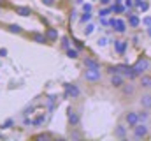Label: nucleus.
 I'll return each mask as SVG.
<instances>
[{"label": "nucleus", "instance_id": "nucleus-1", "mask_svg": "<svg viewBox=\"0 0 151 141\" xmlns=\"http://www.w3.org/2000/svg\"><path fill=\"white\" fill-rule=\"evenodd\" d=\"M132 132H134V140H144L150 134V127L146 125V122H139L137 125L132 127Z\"/></svg>", "mask_w": 151, "mask_h": 141}, {"label": "nucleus", "instance_id": "nucleus-2", "mask_svg": "<svg viewBox=\"0 0 151 141\" xmlns=\"http://www.w3.org/2000/svg\"><path fill=\"white\" fill-rule=\"evenodd\" d=\"M83 76H84L86 81H90V83H97V81H100L102 72H100V67H86V70H84Z\"/></svg>", "mask_w": 151, "mask_h": 141}, {"label": "nucleus", "instance_id": "nucleus-3", "mask_svg": "<svg viewBox=\"0 0 151 141\" xmlns=\"http://www.w3.org/2000/svg\"><path fill=\"white\" fill-rule=\"evenodd\" d=\"M132 69L135 70L137 74H142L144 70L150 69V60H148L146 57H141V58H139V60H137V62H135V64L132 65Z\"/></svg>", "mask_w": 151, "mask_h": 141}, {"label": "nucleus", "instance_id": "nucleus-4", "mask_svg": "<svg viewBox=\"0 0 151 141\" xmlns=\"http://www.w3.org/2000/svg\"><path fill=\"white\" fill-rule=\"evenodd\" d=\"M109 83H111L113 88H121V86L125 85V74H121V72H114V74H111Z\"/></svg>", "mask_w": 151, "mask_h": 141}, {"label": "nucleus", "instance_id": "nucleus-5", "mask_svg": "<svg viewBox=\"0 0 151 141\" xmlns=\"http://www.w3.org/2000/svg\"><path fill=\"white\" fill-rule=\"evenodd\" d=\"M125 124L132 129L134 125H137L139 124V115H137V111H128L127 115H125Z\"/></svg>", "mask_w": 151, "mask_h": 141}, {"label": "nucleus", "instance_id": "nucleus-6", "mask_svg": "<svg viewBox=\"0 0 151 141\" xmlns=\"http://www.w3.org/2000/svg\"><path fill=\"white\" fill-rule=\"evenodd\" d=\"M113 134H114V138H118V140H125V138H127V127H125L123 124H118V125L114 127Z\"/></svg>", "mask_w": 151, "mask_h": 141}, {"label": "nucleus", "instance_id": "nucleus-7", "mask_svg": "<svg viewBox=\"0 0 151 141\" xmlns=\"http://www.w3.org/2000/svg\"><path fill=\"white\" fill-rule=\"evenodd\" d=\"M139 104H141V108H144V109H148V111H150V109H151V94H150V92H146V94H142V95H141Z\"/></svg>", "mask_w": 151, "mask_h": 141}, {"label": "nucleus", "instance_id": "nucleus-8", "mask_svg": "<svg viewBox=\"0 0 151 141\" xmlns=\"http://www.w3.org/2000/svg\"><path fill=\"white\" fill-rule=\"evenodd\" d=\"M67 118H69V124H70L72 127H76V125L79 124V115L76 113V109H72V108L67 109Z\"/></svg>", "mask_w": 151, "mask_h": 141}, {"label": "nucleus", "instance_id": "nucleus-9", "mask_svg": "<svg viewBox=\"0 0 151 141\" xmlns=\"http://www.w3.org/2000/svg\"><path fill=\"white\" fill-rule=\"evenodd\" d=\"M46 39H47V42H55V41H58V30L56 28H53V27H49V28H46Z\"/></svg>", "mask_w": 151, "mask_h": 141}, {"label": "nucleus", "instance_id": "nucleus-10", "mask_svg": "<svg viewBox=\"0 0 151 141\" xmlns=\"http://www.w3.org/2000/svg\"><path fill=\"white\" fill-rule=\"evenodd\" d=\"M111 25L114 27V32H118V34H123L125 28H127V25H125L123 20H111Z\"/></svg>", "mask_w": 151, "mask_h": 141}, {"label": "nucleus", "instance_id": "nucleus-11", "mask_svg": "<svg viewBox=\"0 0 151 141\" xmlns=\"http://www.w3.org/2000/svg\"><path fill=\"white\" fill-rule=\"evenodd\" d=\"M139 85H141L142 88L150 90L151 88V76L150 74H141V78H139Z\"/></svg>", "mask_w": 151, "mask_h": 141}, {"label": "nucleus", "instance_id": "nucleus-12", "mask_svg": "<svg viewBox=\"0 0 151 141\" xmlns=\"http://www.w3.org/2000/svg\"><path fill=\"white\" fill-rule=\"evenodd\" d=\"M127 44H128L127 41L116 39V41H114V49H116V51H118L119 55H123V53H125V49H127Z\"/></svg>", "mask_w": 151, "mask_h": 141}, {"label": "nucleus", "instance_id": "nucleus-13", "mask_svg": "<svg viewBox=\"0 0 151 141\" xmlns=\"http://www.w3.org/2000/svg\"><path fill=\"white\" fill-rule=\"evenodd\" d=\"M83 64H84V67H100V62L97 58H93V57H84Z\"/></svg>", "mask_w": 151, "mask_h": 141}, {"label": "nucleus", "instance_id": "nucleus-14", "mask_svg": "<svg viewBox=\"0 0 151 141\" xmlns=\"http://www.w3.org/2000/svg\"><path fill=\"white\" fill-rule=\"evenodd\" d=\"M16 14H19V16L27 18V16H30V14H32V9H30L28 5H18V7H16Z\"/></svg>", "mask_w": 151, "mask_h": 141}, {"label": "nucleus", "instance_id": "nucleus-15", "mask_svg": "<svg viewBox=\"0 0 151 141\" xmlns=\"http://www.w3.org/2000/svg\"><path fill=\"white\" fill-rule=\"evenodd\" d=\"M121 92H123V95H134V92H135V85L125 81V85L121 86Z\"/></svg>", "mask_w": 151, "mask_h": 141}, {"label": "nucleus", "instance_id": "nucleus-16", "mask_svg": "<svg viewBox=\"0 0 151 141\" xmlns=\"http://www.w3.org/2000/svg\"><path fill=\"white\" fill-rule=\"evenodd\" d=\"M30 37L37 42V44H44V42H47V39H46V34H39V32H34V34H30Z\"/></svg>", "mask_w": 151, "mask_h": 141}, {"label": "nucleus", "instance_id": "nucleus-17", "mask_svg": "<svg viewBox=\"0 0 151 141\" xmlns=\"http://www.w3.org/2000/svg\"><path fill=\"white\" fill-rule=\"evenodd\" d=\"M7 30H9L11 34H23V27L18 25V23H11V25H7Z\"/></svg>", "mask_w": 151, "mask_h": 141}, {"label": "nucleus", "instance_id": "nucleus-18", "mask_svg": "<svg viewBox=\"0 0 151 141\" xmlns=\"http://www.w3.org/2000/svg\"><path fill=\"white\" fill-rule=\"evenodd\" d=\"M128 25L130 27H139L141 25V20L137 16H134V14H128Z\"/></svg>", "mask_w": 151, "mask_h": 141}, {"label": "nucleus", "instance_id": "nucleus-19", "mask_svg": "<svg viewBox=\"0 0 151 141\" xmlns=\"http://www.w3.org/2000/svg\"><path fill=\"white\" fill-rule=\"evenodd\" d=\"M67 90H69V94L72 95V99H76V97L79 95V88H77L76 85H69V86H67Z\"/></svg>", "mask_w": 151, "mask_h": 141}, {"label": "nucleus", "instance_id": "nucleus-20", "mask_svg": "<svg viewBox=\"0 0 151 141\" xmlns=\"http://www.w3.org/2000/svg\"><path fill=\"white\" fill-rule=\"evenodd\" d=\"M65 53H67V57H69V58H72V60H76V58L79 57V51H77V49H72V48L65 49Z\"/></svg>", "mask_w": 151, "mask_h": 141}, {"label": "nucleus", "instance_id": "nucleus-21", "mask_svg": "<svg viewBox=\"0 0 151 141\" xmlns=\"http://www.w3.org/2000/svg\"><path fill=\"white\" fill-rule=\"evenodd\" d=\"M137 115H139V122H146L148 116H150L148 115V109H144V108H142V111H137Z\"/></svg>", "mask_w": 151, "mask_h": 141}, {"label": "nucleus", "instance_id": "nucleus-22", "mask_svg": "<svg viewBox=\"0 0 151 141\" xmlns=\"http://www.w3.org/2000/svg\"><path fill=\"white\" fill-rule=\"evenodd\" d=\"M97 44H99L100 48H106V46H107V37H106V35H102V37H99V41H97Z\"/></svg>", "mask_w": 151, "mask_h": 141}, {"label": "nucleus", "instance_id": "nucleus-23", "mask_svg": "<svg viewBox=\"0 0 151 141\" xmlns=\"http://www.w3.org/2000/svg\"><path fill=\"white\" fill-rule=\"evenodd\" d=\"M34 138H35V140H49L51 134H47V132H40V134H35Z\"/></svg>", "mask_w": 151, "mask_h": 141}, {"label": "nucleus", "instance_id": "nucleus-24", "mask_svg": "<svg viewBox=\"0 0 151 141\" xmlns=\"http://www.w3.org/2000/svg\"><path fill=\"white\" fill-rule=\"evenodd\" d=\"M141 25H144L146 28H148V27H151V16H146V18H142V20H141Z\"/></svg>", "mask_w": 151, "mask_h": 141}, {"label": "nucleus", "instance_id": "nucleus-25", "mask_svg": "<svg viewBox=\"0 0 151 141\" xmlns=\"http://www.w3.org/2000/svg\"><path fill=\"white\" fill-rule=\"evenodd\" d=\"M90 20H91V14H90V12H84V14L81 16V21H83V23H86V21H90Z\"/></svg>", "mask_w": 151, "mask_h": 141}, {"label": "nucleus", "instance_id": "nucleus-26", "mask_svg": "<svg viewBox=\"0 0 151 141\" xmlns=\"http://www.w3.org/2000/svg\"><path fill=\"white\" fill-rule=\"evenodd\" d=\"M93 30H95V27H93V25H88V27L84 28V35H90Z\"/></svg>", "mask_w": 151, "mask_h": 141}, {"label": "nucleus", "instance_id": "nucleus-27", "mask_svg": "<svg viewBox=\"0 0 151 141\" xmlns=\"http://www.w3.org/2000/svg\"><path fill=\"white\" fill-rule=\"evenodd\" d=\"M44 5H47V7H51V5H55V0H40Z\"/></svg>", "mask_w": 151, "mask_h": 141}, {"label": "nucleus", "instance_id": "nucleus-28", "mask_svg": "<svg viewBox=\"0 0 151 141\" xmlns=\"http://www.w3.org/2000/svg\"><path fill=\"white\" fill-rule=\"evenodd\" d=\"M113 11H116V12H121V11H123V5H119V4H118V5H114Z\"/></svg>", "mask_w": 151, "mask_h": 141}, {"label": "nucleus", "instance_id": "nucleus-29", "mask_svg": "<svg viewBox=\"0 0 151 141\" xmlns=\"http://www.w3.org/2000/svg\"><path fill=\"white\" fill-rule=\"evenodd\" d=\"M90 11H91V5H90V4H86V5H84V12H90Z\"/></svg>", "mask_w": 151, "mask_h": 141}, {"label": "nucleus", "instance_id": "nucleus-30", "mask_svg": "<svg viewBox=\"0 0 151 141\" xmlns=\"http://www.w3.org/2000/svg\"><path fill=\"white\" fill-rule=\"evenodd\" d=\"M125 5H127V7H132V5H134V2H132V0H127V2H125Z\"/></svg>", "mask_w": 151, "mask_h": 141}, {"label": "nucleus", "instance_id": "nucleus-31", "mask_svg": "<svg viewBox=\"0 0 151 141\" xmlns=\"http://www.w3.org/2000/svg\"><path fill=\"white\" fill-rule=\"evenodd\" d=\"M100 2H102V4H104V5H107V4H109V2H111V0H100Z\"/></svg>", "mask_w": 151, "mask_h": 141}, {"label": "nucleus", "instance_id": "nucleus-32", "mask_svg": "<svg viewBox=\"0 0 151 141\" xmlns=\"http://www.w3.org/2000/svg\"><path fill=\"white\" fill-rule=\"evenodd\" d=\"M148 35L151 37V27H148Z\"/></svg>", "mask_w": 151, "mask_h": 141}]
</instances>
